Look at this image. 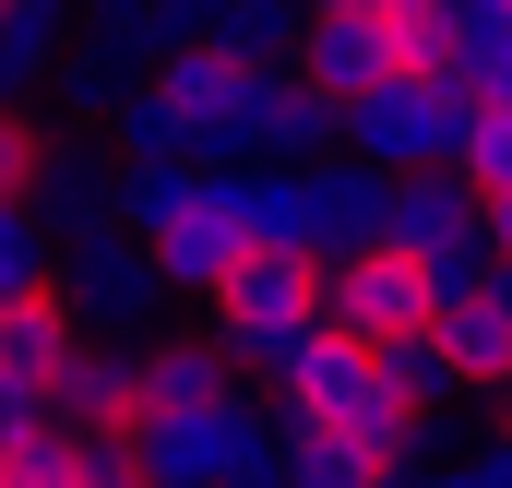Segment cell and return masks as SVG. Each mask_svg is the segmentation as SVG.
<instances>
[{"mask_svg":"<svg viewBox=\"0 0 512 488\" xmlns=\"http://www.w3.org/2000/svg\"><path fill=\"white\" fill-rule=\"evenodd\" d=\"M262 429L251 393H215V405H143L131 417V453H143V488H215V465Z\"/></svg>","mask_w":512,"mask_h":488,"instance_id":"5b68a950","label":"cell"},{"mask_svg":"<svg viewBox=\"0 0 512 488\" xmlns=\"http://www.w3.org/2000/svg\"><path fill=\"white\" fill-rule=\"evenodd\" d=\"M310 12H393V0H310Z\"/></svg>","mask_w":512,"mask_h":488,"instance_id":"f1b7e54d","label":"cell"},{"mask_svg":"<svg viewBox=\"0 0 512 488\" xmlns=\"http://www.w3.org/2000/svg\"><path fill=\"white\" fill-rule=\"evenodd\" d=\"M131 381H143V405H215V393H239V369H227V346H215L203 322L131 346ZM143 405H131V417H143Z\"/></svg>","mask_w":512,"mask_h":488,"instance_id":"7c38bea8","label":"cell"},{"mask_svg":"<svg viewBox=\"0 0 512 488\" xmlns=\"http://www.w3.org/2000/svg\"><path fill=\"white\" fill-rule=\"evenodd\" d=\"M48 298H60V322H72L84 346H155L167 310H179V286L155 274V250L131 239V227L72 239V250H60V274H48Z\"/></svg>","mask_w":512,"mask_h":488,"instance_id":"6da1fadb","label":"cell"},{"mask_svg":"<svg viewBox=\"0 0 512 488\" xmlns=\"http://www.w3.org/2000/svg\"><path fill=\"white\" fill-rule=\"evenodd\" d=\"M382 203H393V167L370 155H310L298 167V262H346V250H382Z\"/></svg>","mask_w":512,"mask_h":488,"instance_id":"8992f818","label":"cell"},{"mask_svg":"<svg viewBox=\"0 0 512 488\" xmlns=\"http://www.w3.org/2000/svg\"><path fill=\"white\" fill-rule=\"evenodd\" d=\"M215 488H286V453H274V417H262L251 441H239V453L215 465Z\"/></svg>","mask_w":512,"mask_h":488,"instance_id":"d4e9b609","label":"cell"},{"mask_svg":"<svg viewBox=\"0 0 512 488\" xmlns=\"http://www.w3.org/2000/svg\"><path fill=\"white\" fill-rule=\"evenodd\" d=\"M382 36H393V72H441V60H453V12H441V0H393Z\"/></svg>","mask_w":512,"mask_h":488,"instance_id":"ffe728a7","label":"cell"},{"mask_svg":"<svg viewBox=\"0 0 512 488\" xmlns=\"http://www.w3.org/2000/svg\"><path fill=\"white\" fill-rule=\"evenodd\" d=\"M72 488H143L131 429H72Z\"/></svg>","mask_w":512,"mask_h":488,"instance_id":"7402d4cb","label":"cell"},{"mask_svg":"<svg viewBox=\"0 0 512 488\" xmlns=\"http://www.w3.org/2000/svg\"><path fill=\"white\" fill-rule=\"evenodd\" d=\"M298 24H310V0H215V48L251 60V72H286L298 60Z\"/></svg>","mask_w":512,"mask_h":488,"instance_id":"9a60e30c","label":"cell"},{"mask_svg":"<svg viewBox=\"0 0 512 488\" xmlns=\"http://www.w3.org/2000/svg\"><path fill=\"white\" fill-rule=\"evenodd\" d=\"M477 191H501L512 179V96H477V120H465V155H453Z\"/></svg>","mask_w":512,"mask_h":488,"instance_id":"44dd1931","label":"cell"},{"mask_svg":"<svg viewBox=\"0 0 512 488\" xmlns=\"http://www.w3.org/2000/svg\"><path fill=\"white\" fill-rule=\"evenodd\" d=\"M48 405H60L72 429H131V405H143L131 346H84V334H72V358H60V381H48Z\"/></svg>","mask_w":512,"mask_h":488,"instance_id":"4fadbf2b","label":"cell"},{"mask_svg":"<svg viewBox=\"0 0 512 488\" xmlns=\"http://www.w3.org/2000/svg\"><path fill=\"white\" fill-rule=\"evenodd\" d=\"M382 488H465V465H417V453H393Z\"/></svg>","mask_w":512,"mask_h":488,"instance_id":"83f0119b","label":"cell"},{"mask_svg":"<svg viewBox=\"0 0 512 488\" xmlns=\"http://www.w3.org/2000/svg\"><path fill=\"white\" fill-rule=\"evenodd\" d=\"M239 381H286L298 346L322 334V310H310V262L298 250H239L227 274H215V322H203Z\"/></svg>","mask_w":512,"mask_h":488,"instance_id":"7a4b0ae2","label":"cell"},{"mask_svg":"<svg viewBox=\"0 0 512 488\" xmlns=\"http://www.w3.org/2000/svg\"><path fill=\"white\" fill-rule=\"evenodd\" d=\"M298 84H322L334 108L358 96V84H382L393 72V36H382V12H310L298 24V60H286Z\"/></svg>","mask_w":512,"mask_h":488,"instance_id":"8fae6325","label":"cell"},{"mask_svg":"<svg viewBox=\"0 0 512 488\" xmlns=\"http://www.w3.org/2000/svg\"><path fill=\"white\" fill-rule=\"evenodd\" d=\"M334 143H346V108H334L322 84H298V72H262V155L310 167V155H334Z\"/></svg>","mask_w":512,"mask_h":488,"instance_id":"5bb4252c","label":"cell"},{"mask_svg":"<svg viewBox=\"0 0 512 488\" xmlns=\"http://www.w3.org/2000/svg\"><path fill=\"white\" fill-rule=\"evenodd\" d=\"M143 48H155V60L215 48V0H143Z\"/></svg>","mask_w":512,"mask_h":488,"instance_id":"603a6c76","label":"cell"},{"mask_svg":"<svg viewBox=\"0 0 512 488\" xmlns=\"http://www.w3.org/2000/svg\"><path fill=\"white\" fill-rule=\"evenodd\" d=\"M465 488H512V405H489V429L465 453Z\"/></svg>","mask_w":512,"mask_h":488,"instance_id":"484cf974","label":"cell"},{"mask_svg":"<svg viewBox=\"0 0 512 488\" xmlns=\"http://www.w3.org/2000/svg\"><path fill=\"white\" fill-rule=\"evenodd\" d=\"M24 215L60 250L96 239V227H120V155H108V131H48L36 143V179H24Z\"/></svg>","mask_w":512,"mask_h":488,"instance_id":"52a82bcc","label":"cell"},{"mask_svg":"<svg viewBox=\"0 0 512 488\" xmlns=\"http://www.w3.org/2000/svg\"><path fill=\"white\" fill-rule=\"evenodd\" d=\"M48 274H60V239L24 203H0V298H48Z\"/></svg>","mask_w":512,"mask_h":488,"instance_id":"d6986e66","label":"cell"},{"mask_svg":"<svg viewBox=\"0 0 512 488\" xmlns=\"http://www.w3.org/2000/svg\"><path fill=\"white\" fill-rule=\"evenodd\" d=\"M477 239H489V262H512V179L477 191Z\"/></svg>","mask_w":512,"mask_h":488,"instance_id":"4316f807","label":"cell"},{"mask_svg":"<svg viewBox=\"0 0 512 488\" xmlns=\"http://www.w3.org/2000/svg\"><path fill=\"white\" fill-rule=\"evenodd\" d=\"M465 120H477V96L465 84H441V72H382V84H358L346 96V155H370V167H453L465 155Z\"/></svg>","mask_w":512,"mask_h":488,"instance_id":"277c9868","label":"cell"},{"mask_svg":"<svg viewBox=\"0 0 512 488\" xmlns=\"http://www.w3.org/2000/svg\"><path fill=\"white\" fill-rule=\"evenodd\" d=\"M143 72H155V60H131L120 36H84V24H72V48H60V72H48L60 131H108L131 96H143Z\"/></svg>","mask_w":512,"mask_h":488,"instance_id":"30bf717a","label":"cell"},{"mask_svg":"<svg viewBox=\"0 0 512 488\" xmlns=\"http://www.w3.org/2000/svg\"><path fill=\"white\" fill-rule=\"evenodd\" d=\"M60 358H72V322H60V298H0V369L12 381H60Z\"/></svg>","mask_w":512,"mask_h":488,"instance_id":"2e32d148","label":"cell"},{"mask_svg":"<svg viewBox=\"0 0 512 488\" xmlns=\"http://www.w3.org/2000/svg\"><path fill=\"white\" fill-rule=\"evenodd\" d=\"M36 143H48V120H36V108H0V203H24V179H36Z\"/></svg>","mask_w":512,"mask_h":488,"instance_id":"cb8c5ba5","label":"cell"},{"mask_svg":"<svg viewBox=\"0 0 512 488\" xmlns=\"http://www.w3.org/2000/svg\"><path fill=\"white\" fill-rule=\"evenodd\" d=\"M274 393H286V417H298V429H334V441H358L370 465H393V453H405V417H417L405 393H382V369H370V346H358V334H310V346H298V369H286Z\"/></svg>","mask_w":512,"mask_h":488,"instance_id":"3957f363","label":"cell"},{"mask_svg":"<svg viewBox=\"0 0 512 488\" xmlns=\"http://www.w3.org/2000/svg\"><path fill=\"white\" fill-rule=\"evenodd\" d=\"M465 239H477V179L465 167H405L382 203V250L429 262V250H465Z\"/></svg>","mask_w":512,"mask_h":488,"instance_id":"ba28073f","label":"cell"},{"mask_svg":"<svg viewBox=\"0 0 512 488\" xmlns=\"http://www.w3.org/2000/svg\"><path fill=\"white\" fill-rule=\"evenodd\" d=\"M274 453H286V488H382V465L358 453V441H334V429H274Z\"/></svg>","mask_w":512,"mask_h":488,"instance_id":"ac0fdd59","label":"cell"},{"mask_svg":"<svg viewBox=\"0 0 512 488\" xmlns=\"http://www.w3.org/2000/svg\"><path fill=\"white\" fill-rule=\"evenodd\" d=\"M370 369H382V393H405V405H441V393H465L429 322H405V334H370Z\"/></svg>","mask_w":512,"mask_h":488,"instance_id":"e0dca14e","label":"cell"},{"mask_svg":"<svg viewBox=\"0 0 512 488\" xmlns=\"http://www.w3.org/2000/svg\"><path fill=\"white\" fill-rule=\"evenodd\" d=\"M143 250H155V274H167L179 298H215V274L239 262V227H227V203H215V179H203V167H191L179 215H167V227H143Z\"/></svg>","mask_w":512,"mask_h":488,"instance_id":"9c48e42d","label":"cell"}]
</instances>
